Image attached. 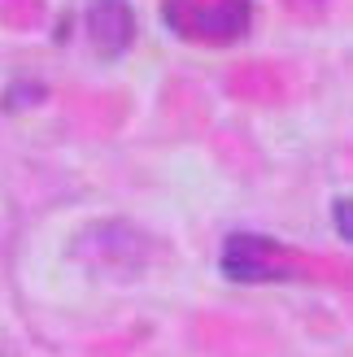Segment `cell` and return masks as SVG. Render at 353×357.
<instances>
[{"label": "cell", "mask_w": 353, "mask_h": 357, "mask_svg": "<svg viewBox=\"0 0 353 357\" xmlns=\"http://www.w3.org/2000/svg\"><path fill=\"white\" fill-rule=\"evenodd\" d=\"M83 22H87V40L100 52H110V57L127 52L135 40V13H131L127 0H92Z\"/></svg>", "instance_id": "obj_2"}, {"label": "cell", "mask_w": 353, "mask_h": 357, "mask_svg": "<svg viewBox=\"0 0 353 357\" xmlns=\"http://www.w3.org/2000/svg\"><path fill=\"white\" fill-rule=\"evenodd\" d=\"M223 275L236 283H266V279H288L284 253L266 236H232L223 244Z\"/></svg>", "instance_id": "obj_1"}, {"label": "cell", "mask_w": 353, "mask_h": 357, "mask_svg": "<svg viewBox=\"0 0 353 357\" xmlns=\"http://www.w3.org/2000/svg\"><path fill=\"white\" fill-rule=\"evenodd\" d=\"M331 218H336V231L353 244V201H336V209H331Z\"/></svg>", "instance_id": "obj_3"}]
</instances>
